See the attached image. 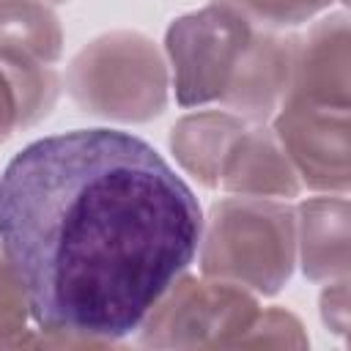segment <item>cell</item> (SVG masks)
I'll use <instances>...</instances> for the list:
<instances>
[{
  "mask_svg": "<svg viewBox=\"0 0 351 351\" xmlns=\"http://www.w3.org/2000/svg\"><path fill=\"white\" fill-rule=\"evenodd\" d=\"M200 230L189 184L121 129L38 137L0 176V250L49 332L132 335L192 263Z\"/></svg>",
  "mask_w": 351,
  "mask_h": 351,
  "instance_id": "1",
  "label": "cell"
}]
</instances>
